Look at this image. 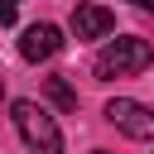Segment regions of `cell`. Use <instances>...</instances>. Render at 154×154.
<instances>
[{"mask_svg":"<svg viewBox=\"0 0 154 154\" xmlns=\"http://www.w3.org/2000/svg\"><path fill=\"white\" fill-rule=\"evenodd\" d=\"M149 63H154V43L125 34V38H111V43L96 53V77H101V82H111V77H135V72H144Z\"/></svg>","mask_w":154,"mask_h":154,"instance_id":"1","label":"cell"},{"mask_svg":"<svg viewBox=\"0 0 154 154\" xmlns=\"http://www.w3.org/2000/svg\"><path fill=\"white\" fill-rule=\"evenodd\" d=\"M58 48H63V29H58V24H29L24 38H19V58H24V63H43V58H53Z\"/></svg>","mask_w":154,"mask_h":154,"instance_id":"4","label":"cell"},{"mask_svg":"<svg viewBox=\"0 0 154 154\" xmlns=\"http://www.w3.org/2000/svg\"><path fill=\"white\" fill-rule=\"evenodd\" d=\"M48 96H53V101H58L63 111H77V91H72V87H67L63 77H48Z\"/></svg>","mask_w":154,"mask_h":154,"instance_id":"6","label":"cell"},{"mask_svg":"<svg viewBox=\"0 0 154 154\" xmlns=\"http://www.w3.org/2000/svg\"><path fill=\"white\" fill-rule=\"evenodd\" d=\"M130 5H135V10H154V0H130Z\"/></svg>","mask_w":154,"mask_h":154,"instance_id":"8","label":"cell"},{"mask_svg":"<svg viewBox=\"0 0 154 154\" xmlns=\"http://www.w3.org/2000/svg\"><path fill=\"white\" fill-rule=\"evenodd\" d=\"M14 14H19V0H0V24H14Z\"/></svg>","mask_w":154,"mask_h":154,"instance_id":"7","label":"cell"},{"mask_svg":"<svg viewBox=\"0 0 154 154\" xmlns=\"http://www.w3.org/2000/svg\"><path fill=\"white\" fill-rule=\"evenodd\" d=\"M10 116H14V130L24 135V144L34 154H63V130L53 125V116L38 101H14Z\"/></svg>","mask_w":154,"mask_h":154,"instance_id":"2","label":"cell"},{"mask_svg":"<svg viewBox=\"0 0 154 154\" xmlns=\"http://www.w3.org/2000/svg\"><path fill=\"white\" fill-rule=\"evenodd\" d=\"M111 29H116V14L106 5H77L72 10V34L77 38H106Z\"/></svg>","mask_w":154,"mask_h":154,"instance_id":"5","label":"cell"},{"mask_svg":"<svg viewBox=\"0 0 154 154\" xmlns=\"http://www.w3.org/2000/svg\"><path fill=\"white\" fill-rule=\"evenodd\" d=\"M96 154H106V149H96Z\"/></svg>","mask_w":154,"mask_h":154,"instance_id":"9","label":"cell"},{"mask_svg":"<svg viewBox=\"0 0 154 154\" xmlns=\"http://www.w3.org/2000/svg\"><path fill=\"white\" fill-rule=\"evenodd\" d=\"M106 120H111L116 130H125L130 140H154V111L140 106V101H130V96L106 101Z\"/></svg>","mask_w":154,"mask_h":154,"instance_id":"3","label":"cell"}]
</instances>
